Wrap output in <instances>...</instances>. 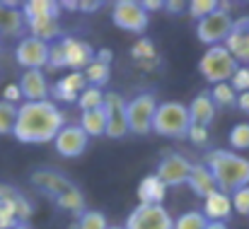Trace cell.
I'll return each instance as SVG.
<instances>
[{"label": "cell", "mask_w": 249, "mask_h": 229, "mask_svg": "<svg viewBox=\"0 0 249 229\" xmlns=\"http://www.w3.org/2000/svg\"><path fill=\"white\" fill-rule=\"evenodd\" d=\"M66 126V114L51 101H24L17 106V118L12 135L24 145H46L53 143L58 131Z\"/></svg>", "instance_id": "1"}, {"label": "cell", "mask_w": 249, "mask_h": 229, "mask_svg": "<svg viewBox=\"0 0 249 229\" xmlns=\"http://www.w3.org/2000/svg\"><path fill=\"white\" fill-rule=\"evenodd\" d=\"M206 169L215 179L220 193H235L237 188L249 186V159L230 150H211L206 154Z\"/></svg>", "instance_id": "2"}, {"label": "cell", "mask_w": 249, "mask_h": 229, "mask_svg": "<svg viewBox=\"0 0 249 229\" xmlns=\"http://www.w3.org/2000/svg\"><path fill=\"white\" fill-rule=\"evenodd\" d=\"M189 109L181 101H162L155 109L153 116V131L160 138H172V140H184L189 133Z\"/></svg>", "instance_id": "3"}, {"label": "cell", "mask_w": 249, "mask_h": 229, "mask_svg": "<svg viewBox=\"0 0 249 229\" xmlns=\"http://www.w3.org/2000/svg\"><path fill=\"white\" fill-rule=\"evenodd\" d=\"M240 68V63L230 56V51L220 44V46H208V51L203 53V58L198 61V73L203 75L206 82L211 84H220V82H230V77L235 75V70Z\"/></svg>", "instance_id": "4"}, {"label": "cell", "mask_w": 249, "mask_h": 229, "mask_svg": "<svg viewBox=\"0 0 249 229\" xmlns=\"http://www.w3.org/2000/svg\"><path fill=\"white\" fill-rule=\"evenodd\" d=\"M155 109H158V99L155 94H138L133 97L131 101H126V123H128V133H136V135H148L153 131V116H155Z\"/></svg>", "instance_id": "5"}, {"label": "cell", "mask_w": 249, "mask_h": 229, "mask_svg": "<svg viewBox=\"0 0 249 229\" xmlns=\"http://www.w3.org/2000/svg\"><path fill=\"white\" fill-rule=\"evenodd\" d=\"M230 29H232V15L220 2V7L215 12H211L208 17L196 22V39L206 46H220L228 39Z\"/></svg>", "instance_id": "6"}, {"label": "cell", "mask_w": 249, "mask_h": 229, "mask_svg": "<svg viewBox=\"0 0 249 229\" xmlns=\"http://www.w3.org/2000/svg\"><path fill=\"white\" fill-rule=\"evenodd\" d=\"M111 22L114 27L131 32V34H143L150 24V15L141 7L138 0H119L111 7Z\"/></svg>", "instance_id": "7"}, {"label": "cell", "mask_w": 249, "mask_h": 229, "mask_svg": "<svg viewBox=\"0 0 249 229\" xmlns=\"http://www.w3.org/2000/svg\"><path fill=\"white\" fill-rule=\"evenodd\" d=\"M174 217L167 213L165 205H141L131 210L124 229H172Z\"/></svg>", "instance_id": "8"}, {"label": "cell", "mask_w": 249, "mask_h": 229, "mask_svg": "<svg viewBox=\"0 0 249 229\" xmlns=\"http://www.w3.org/2000/svg\"><path fill=\"white\" fill-rule=\"evenodd\" d=\"M15 61L24 70H44L49 65V44L34 36H22L15 49Z\"/></svg>", "instance_id": "9"}, {"label": "cell", "mask_w": 249, "mask_h": 229, "mask_svg": "<svg viewBox=\"0 0 249 229\" xmlns=\"http://www.w3.org/2000/svg\"><path fill=\"white\" fill-rule=\"evenodd\" d=\"M191 164H194V162H189L184 154L169 152V154H165V157L160 159L155 176L165 183L167 188L184 186V183H186V179H189V174H191Z\"/></svg>", "instance_id": "10"}, {"label": "cell", "mask_w": 249, "mask_h": 229, "mask_svg": "<svg viewBox=\"0 0 249 229\" xmlns=\"http://www.w3.org/2000/svg\"><path fill=\"white\" fill-rule=\"evenodd\" d=\"M102 109L107 114V131H104V135L114 138V140L128 135V123H126V114H124V109H126L124 97H119L116 92H104Z\"/></svg>", "instance_id": "11"}, {"label": "cell", "mask_w": 249, "mask_h": 229, "mask_svg": "<svg viewBox=\"0 0 249 229\" xmlns=\"http://www.w3.org/2000/svg\"><path fill=\"white\" fill-rule=\"evenodd\" d=\"M29 181H32V186H34L39 193H44V196L51 198V200L61 198L66 191H71V188L75 186L66 174H61V171H56V169H36V171H32Z\"/></svg>", "instance_id": "12"}, {"label": "cell", "mask_w": 249, "mask_h": 229, "mask_svg": "<svg viewBox=\"0 0 249 229\" xmlns=\"http://www.w3.org/2000/svg\"><path fill=\"white\" fill-rule=\"evenodd\" d=\"M87 143H89V138L85 135L83 128H80L78 123H66V126L58 131V135L53 138L56 152L61 154V157H66V159L83 157L85 150H87Z\"/></svg>", "instance_id": "13"}, {"label": "cell", "mask_w": 249, "mask_h": 229, "mask_svg": "<svg viewBox=\"0 0 249 229\" xmlns=\"http://www.w3.org/2000/svg\"><path fill=\"white\" fill-rule=\"evenodd\" d=\"M223 46L230 51V56L240 63H249V15H242L240 19H232V29L228 34V39L223 41Z\"/></svg>", "instance_id": "14"}, {"label": "cell", "mask_w": 249, "mask_h": 229, "mask_svg": "<svg viewBox=\"0 0 249 229\" xmlns=\"http://www.w3.org/2000/svg\"><path fill=\"white\" fill-rule=\"evenodd\" d=\"M61 46H63V53H66V68H71L73 73H83L94 61V49L83 39L61 36Z\"/></svg>", "instance_id": "15"}, {"label": "cell", "mask_w": 249, "mask_h": 229, "mask_svg": "<svg viewBox=\"0 0 249 229\" xmlns=\"http://www.w3.org/2000/svg\"><path fill=\"white\" fill-rule=\"evenodd\" d=\"M19 94L24 101H46L49 99V80L44 70H24L19 82Z\"/></svg>", "instance_id": "16"}, {"label": "cell", "mask_w": 249, "mask_h": 229, "mask_svg": "<svg viewBox=\"0 0 249 229\" xmlns=\"http://www.w3.org/2000/svg\"><path fill=\"white\" fill-rule=\"evenodd\" d=\"M85 87H87V82H85L83 73H68L56 84L49 87V97H53L56 101H63V104H75Z\"/></svg>", "instance_id": "17"}, {"label": "cell", "mask_w": 249, "mask_h": 229, "mask_svg": "<svg viewBox=\"0 0 249 229\" xmlns=\"http://www.w3.org/2000/svg\"><path fill=\"white\" fill-rule=\"evenodd\" d=\"M0 208L12 213L17 217V222H27L32 217V213H34L32 203L15 186H7V183H0Z\"/></svg>", "instance_id": "18"}, {"label": "cell", "mask_w": 249, "mask_h": 229, "mask_svg": "<svg viewBox=\"0 0 249 229\" xmlns=\"http://www.w3.org/2000/svg\"><path fill=\"white\" fill-rule=\"evenodd\" d=\"M19 10L24 17V27L41 19H61V5L53 0H27L19 5Z\"/></svg>", "instance_id": "19"}, {"label": "cell", "mask_w": 249, "mask_h": 229, "mask_svg": "<svg viewBox=\"0 0 249 229\" xmlns=\"http://www.w3.org/2000/svg\"><path fill=\"white\" fill-rule=\"evenodd\" d=\"M27 34L24 17L17 2H0V36H22Z\"/></svg>", "instance_id": "20"}, {"label": "cell", "mask_w": 249, "mask_h": 229, "mask_svg": "<svg viewBox=\"0 0 249 229\" xmlns=\"http://www.w3.org/2000/svg\"><path fill=\"white\" fill-rule=\"evenodd\" d=\"M186 109H189V121H191V126H201V128H208V126L215 121V114H218V109H215V104L211 101L208 92L194 97V101H191Z\"/></svg>", "instance_id": "21"}, {"label": "cell", "mask_w": 249, "mask_h": 229, "mask_svg": "<svg viewBox=\"0 0 249 229\" xmlns=\"http://www.w3.org/2000/svg\"><path fill=\"white\" fill-rule=\"evenodd\" d=\"M201 215H203L208 222H228V220L232 217L230 196L215 191L213 196H208V198L203 200V210H201Z\"/></svg>", "instance_id": "22"}, {"label": "cell", "mask_w": 249, "mask_h": 229, "mask_svg": "<svg viewBox=\"0 0 249 229\" xmlns=\"http://www.w3.org/2000/svg\"><path fill=\"white\" fill-rule=\"evenodd\" d=\"M186 186L194 191V196H198V198H203V200L218 191L215 179L211 176V171L206 169V164H191V174H189V179H186Z\"/></svg>", "instance_id": "23"}, {"label": "cell", "mask_w": 249, "mask_h": 229, "mask_svg": "<svg viewBox=\"0 0 249 229\" xmlns=\"http://www.w3.org/2000/svg\"><path fill=\"white\" fill-rule=\"evenodd\" d=\"M136 193H138L141 205H162V200H165V196H167V186L155 174H148V176L141 179Z\"/></svg>", "instance_id": "24"}, {"label": "cell", "mask_w": 249, "mask_h": 229, "mask_svg": "<svg viewBox=\"0 0 249 229\" xmlns=\"http://www.w3.org/2000/svg\"><path fill=\"white\" fill-rule=\"evenodd\" d=\"M83 133L87 138H102L107 131V114L104 109H94V111H83L80 114V123Z\"/></svg>", "instance_id": "25"}, {"label": "cell", "mask_w": 249, "mask_h": 229, "mask_svg": "<svg viewBox=\"0 0 249 229\" xmlns=\"http://www.w3.org/2000/svg\"><path fill=\"white\" fill-rule=\"evenodd\" d=\"M53 203H56L61 210L75 215V217H80L85 210H87V205H85V196H83V191H80L78 186H73L71 191H66V193H63L61 198H56Z\"/></svg>", "instance_id": "26"}, {"label": "cell", "mask_w": 249, "mask_h": 229, "mask_svg": "<svg viewBox=\"0 0 249 229\" xmlns=\"http://www.w3.org/2000/svg\"><path fill=\"white\" fill-rule=\"evenodd\" d=\"M83 77H85V82H87V87H97V89H102V87L109 82L111 70H109V65H102V63L92 61V63L83 70Z\"/></svg>", "instance_id": "27"}, {"label": "cell", "mask_w": 249, "mask_h": 229, "mask_svg": "<svg viewBox=\"0 0 249 229\" xmlns=\"http://www.w3.org/2000/svg\"><path fill=\"white\" fill-rule=\"evenodd\" d=\"M208 97H211V101L215 104V109H218V106H235V104H237V94H235V89L230 87V82L213 84V89L208 92Z\"/></svg>", "instance_id": "28"}, {"label": "cell", "mask_w": 249, "mask_h": 229, "mask_svg": "<svg viewBox=\"0 0 249 229\" xmlns=\"http://www.w3.org/2000/svg\"><path fill=\"white\" fill-rule=\"evenodd\" d=\"M75 104L80 106V111H94V109H102V104H104V89L85 87Z\"/></svg>", "instance_id": "29"}, {"label": "cell", "mask_w": 249, "mask_h": 229, "mask_svg": "<svg viewBox=\"0 0 249 229\" xmlns=\"http://www.w3.org/2000/svg\"><path fill=\"white\" fill-rule=\"evenodd\" d=\"M206 225H208V220L201 215V210H189L174 220L172 229H206Z\"/></svg>", "instance_id": "30"}, {"label": "cell", "mask_w": 249, "mask_h": 229, "mask_svg": "<svg viewBox=\"0 0 249 229\" xmlns=\"http://www.w3.org/2000/svg\"><path fill=\"white\" fill-rule=\"evenodd\" d=\"M131 56L141 63V65H148V61H155V44L150 41V39H145V36H141L136 44H133V49H131Z\"/></svg>", "instance_id": "31"}, {"label": "cell", "mask_w": 249, "mask_h": 229, "mask_svg": "<svg viewBox=\"0 0 249 229\" xmlns=\"http://www.w3.org/2000/svg\"><path fill=\"white\" fill-rule=\"evenodd\" d=\"M107 227H109V222H107L104 213L89 210V208L78 217V225H75V229H107Z\"/></svg>", "instance_id": "32"}, {"label": "cell", "mask_w": 249, "mask_h": 229, "mask_svg": "<svg viewBox=\"0 0 249 229\" xmlns=\"http://www.w3.org/2000/svg\"><path fill=\"white\" fill-rule=\"evenodd\" d=\"M228 143L232 150H249V123H235L230 135H228Z\"/></svg>", "instance_id": "33"}, {"label": "cell", "mask_w": 249, "mask_h": 229, "mask_svg": "<svg viewBox=\"0 0 249 229\" xmlns=\"http://www.w3.org/2000/svg\"><path fill=\"white\" fill-rule=\"evenodd\" d=\"M15 118H17V106L0 99V135H12Z\"/></svg>", "instance_id": "34"}, {"label": "cell", "mask_w": 249, "mask_h": 229, "mask_svg": "<svg viewBox=\"0 0 249 229\" xmlns=\"http://www.w3.org/2000/svg\"><path fill=\"white\" fill-rule=\"evenodd\" d=\"M220 7V2H215V0H191L189 2V15H191V19H203V17H208L211 12H215Z\"/></svg>", "instance_id": "35"}, {"label": "cell", "mask_w": 249, "mask_h": 229, "mask_svg": "<svg viewBox=\"0 0 249 229\" xmlns=\"http://www.w3.org/2000/svg\"><path fill=\"white\" fill-rule=\"evenodd\" d=\"M230 205H232V213H240V215L249 217V186L230 193Z\"/></svg>", "instance_id": "36"}, {"label": "cell", "mask_w": 249, "mask_h": 229, "mask_svg": "<svg viewBox=\"0 0 249 229\" xmlns=\"http://www.w3.org/2000/svg\"><path fill=\"white\" fill-rule=\"evenodd\" d=\"M46 68H53V70H63L66 68V53H63L61 39L49 44V65Z\"/></svg>", "instance_id": "37"}, {"label": "cell", "mask_w": 249, "mask_h": 229, "mask_svg": "<svg viewBox=\"0 0 249 229\" xmlns=\"http://www.w3.org/2000/svg\"><path fill=\"white\" fill-rule=\"evenodd\" d=\"M230 87L235 89V94L249 92V65H240L235 70V75L230 77Z\"/></svg>", "instance_id": "38"}, {"label": "cell", "mask_w": 249, "mask_h": 229, "mask_svg": "<svg viewBox=\"0 0 249 229\" xmlns=\"http://www.w3.org/2000/svg\"><path fill=\"white\" fill-rule=\"evenodd\" d=\"M186 138H189L194 145H206V143H208V128H201V126H189Z\"/></svg>", "instance_id": "39"}, {"label": "cell", "mask_w": 249, "mask_h": 229, "mask_svg": "<svg viewBox=\"0 0 249 229\" xmlns=\"http://www.w3.org/2000/svg\"><path fill=\"white\" fill-rule=\"evenodd\" d=\"M22 99V94H19V87L17 84H7L5 87V92H2V101H7V104H15L17 106V101Z\"/></svg>", "instance_id": "40"}, {"label": "cell", "mask_w": 249, "mask_h": 229, "mask_svg": "<svg viewBox=\"0 0 249 229\" xmlns=\"http://www.w3.org/2000/svg\"><path fill=\"white\" fill-rule=\"evenodd\" d=\"M17 225H19L17 217L12 213H7L5 208H0V229H12V227H17Z\"/></svg>", "instance_id": "41"}, {"label": "cell", "mask_w": 249, "mask_h": 229, "mask_svg": "<svg viewBox=\"0 0 249 229\" xmlns=\"http://www.w3.org/2000/svg\"><path fill=\"white\" fill-rule=\"evenodd\" d=\"M94 61H97V63H102V65H109V68H111L114 51H111V49H99V51H94Z\"/></svg>", "instance_id": "42"}, {"label": "cell", "mask_w": 249, "mask_h": 229, "mask_svg": "<svg viewBox=\"0 0 249 229\" xmlns=\"http://www.w3.org/2000/svg\"><path fill=\"white\" fill-rule=\"evenodd\" d=\"M141 7L150 15V12H155V10H162V7H165V2H160V0H143V2H141Z\"/></svg>", "instance_id": "43"}, {"label": "cell", "mask_w": 249, "mask_h": 229, "mask_svg": "<svg viewBox=\"0 0 249 229\" xmlns=\"http://www.w3.org/2000/svg\"><path fill=\"white\" fill-rule=\"evenodd\" d=\"M235 106H240L245 114H249V92H245V94H237V104Z\"/></svg>", "instance_id": "44"}, {"label": "cell", "mask_w": 249, "mask_h": 229, "mask_svg": "<svg viewBox=\"0 0 249 229\" xmlns=\"http://www.w3.org/2000/svg\"><path fill=\"white\" fill-rule=\"evenodd\" d=\"M99 5H102V2H78V10H83V12H94V10H99Z\"/></svg>", "instance_id": "45"}, {"label": "cell", "mask_w": 249, "mask_h": 229, "mask_svg": "<svg viewBox=\"0 0 249 229\" xmlns=\"http://www.w3.org/2000/svg\"><path fill=\"white\" fill-rule=\"evenodd\" d=\"M165 7L169 10V12H181V10H186L184 2H165Z\"/></svg>", "instance_id": "46"}, {"label": "cell", "mask_w": 249, "mask_h": 229, "mask_svg": "<svg viewBox=\"0 0 249 229\" xmlns=\"http://www.w3.org/2000/svg\"><path fill=\"white\" fill-rule=\"evenodd\" d=\"M206 229H228V222H208Z\"/></svg>", "instance_id": "47"}, {"label": "cell", "mask_w": 249, "mask_h": 229, "mask_svg": "<svg viewBox=\"0 0 249 229\" xmlns=\"http://www.w3.org/2000/svg\"><path fill=\"white\" fill-rule=\"evenodd\" d=\"M12 229H29V225H27V222H19L17 227H12Z\"/></svg>", "instance_id": "48"}, {"label": "cell", "mask_w": 249, "mask_h": 229, "mask_svg": "<svg viewBox=\"0 0 249 229\" xmlns=\"http://www.w3.org/2000/svg\"><path fill=\"white\" fill-rule=\"evenodd\" d=\"M107 229H124V227H111V225H109V227H107Z\"/></svg>", "instance_id": "49"}, {"label": "cell", "mask_w": 249, "mask_h": 229, "mask_svg": "<svg viewBox=\"0 0 249 229\" xmlns=\"http://www.w3.org/2000/svg\"><path fill=\"white\" fill-rule=\"evenodd\" d=\"M0 51H2V41H0Z\"/></svg>", "instance_id": "50"}]
</instances>
